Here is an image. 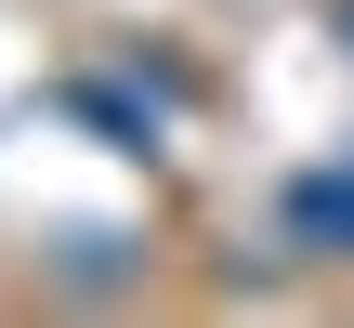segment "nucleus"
Listing matches in <instances>:
<instances>
[{
    "label": "nucleus",
    "instance_id": "f257e3e1",
    "mask_svg": "<svg viewBox=\"0 0 354 328\" xmlns=\"http://www.w3.org/2000/svg\"><path fill=\"white\" fill-rule=\"evenodd\" d=\"M289 250H315V263H354V158H328V171H289Z\"/></svg>",
    "mask_w": 354,
    "mask_h": 328
},
{
    "label": "nucleus",
    "instance_id": "f03ea898",
    "mask_svg": "<svg viewBox=\"0 0 354 328\" xmlns=\"http://www.w3.org/2000/svg\"><path fill=\"white\" fill-rule=\"evenodd\" d=\"M342 39H354V0H342Z\"/></svg>",
    "mask_w": 354,
    "mask_h": 328
}]
</instances>
